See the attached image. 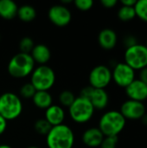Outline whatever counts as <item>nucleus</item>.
I'll return each instance as SVG.
<instances>
[{
	"mask_svg": "<svg viewBox=\"0 0 147 148\" xmlns=\"http://www.w3.org/2000/svg\"><path fill=\"white\" fill-rule=\"evenodd\" d=\"M74 143V132L64 124L52 127L46 135V144L49 148H73Z\"/></svg>",
	"mask_w": 147,
	"mask_h": 148,
	"instance_id": "nucleus-1",
	"label": "nucleus"
},
{
	"mask_svg": "<svg viewBox=\"0 0 147 148\" xmlns=\"http://www.w3.org/2000/svg\"><path fill=\"white\" fill-rule=\"evenodd\" d=\"M35 64L30 54L19 52L10 60L8 63V72L12 77L22 79L33 72Z\"/></svg>",
	"mask_w": 147,
	"mask_h": 148,
	"instance_id": "nucleus-2",
	"label": "nucleus"
},
{
	"mask_svg": "<svg viewBox=\"0 0 147 148\" xmlns=\"http://www.w3.org/2000/svg\"><path fill=\"white\" fill-rule=\"evenodd\" d=\"M126 126V119L120 111H108L105 113L99 122V129L105 137L118 136Z\"/></svg>",
	"mask_w": 147,
	"mask_h": 148,
	"instance_id": "nucleus-3",
	"label": "nucleus"
},
{
	"mask_svg": "<svg viewBox=\"0 0 147 148\" xmlns=\"http://www.w3.org/2000/svg\"><path fill=\"white\" fill-rule=\"evenodd\" d=\"M22 112L23 103L18 95L11 92L0 95V115L7 121L18 118Z\"/></svg>",
	"mask_w": 147,
	"mask_h": 148,
	"instance_id": "nucleus-4",
	"label": "nucleus"
},
{
	"mask_svg": "<svg viewBox=\"0 0 147 148\" xmlns=\"http://www.w3.org/2000/svg\"><path fill=\"white\" fill-rule=\"evenodd\" d=\"M55 82V74L48 65H40L31 73L30 83L36 91H48Z\"/></svg>",
	"mask_w": 147,
	"mask_h": 148,
	"instance_id": "nucleus-5",
	"label": "nucleus"
},
{
	"mask_svg": "<svg viewBox=\"0 0 147 148\" xmlns=\"http://www.w3.org/2000/svg\"><path fill=\"white\" fill-rule=\"evenodd\" d=\"M68 108L71 119L76 123H86L89 121L95 110L88 99L81 96L75 98Z\"/></svg>",
	"mask_w": 147,
	"mask_h": 148,
	"instance_id": "nucleus-6",
	"label": "nucleus"
},
{
	"mask_svg": "<svg viewBox=\"0 0 147 148\" xmlns=\"http://www.w3.org/2000/svg\"><path fill=\"white\" fill-rule=\"evenodd\" d=\"M124 58L125 63L133 69L140 70L147 67V48L139 43L127 48Z\"/></svg>",
	"mask_w": 147,
	"mask_h": 148,
	"instance_id": "nucleus-7",
	"label": "nucleus"
},
{
	"mask_svg": "<svg viewBox=\"0 0 147 148\" xmlns=\"http://www.w3.org/2000/svg\"><path fill=\"white\" fill-rule=\"evenodd\" d=\"M88 81L92 88L105 89L112 81V71L105 65L96 66L91 70Z\"/></svg>",
	"mask_w": 147,
	"mask_h": 148,
	"instance_id": "nucleus-8",
	"label": "nucleus"
},
{
	"mask_svg": "<svg viewBox=\"0 0 147 148\" xmlns=\"http://www.w3.org/2000/svg\"><path fill=\"white\" fill-rule=\"evenodd\" d=\"M112 79L118 86L126 88L135 80V70L125 62L117 63L112 72Z\"/></svg>",
	"mask_w": 147,
	"mask_h": 148,
	"instance_id": "nucleus-9",
	"label": "nucleus"
},
{
	"mask_svg": "<svg viewBox=\"0 0 147 148\" xmlns=\"http://www.w3.org/2000/svg\"><path fill=\"white\" fill-rule=\"evenodd\" d=\"M48 16L50 22L58 27L67 26L72 19L71 11L62 4H55L49 10Z\"/></svg>",
	"mask_w": 147,
	"mask_h": 148,
	"instance_id": "nucleus-10",
	"label": "nucleus"
},
{
	"mask_svg": "<svg viewBox=\"0 0 147 148\" xmlns=\"http://www.w3.org/2000/svg\"><path fill=\"white\" fill-rule=\"evenodd\" d=\"M120 112L126 120H141L146 114V107L143 102L127 100L121 105Z\"/></svg>",
	"mask_w": 147,
	"mask_h": 148,
	"instance_id": "nucleus-11",
	"label": "nucleus"
},
{
	"mask_svg": "<svg viewBox=\"0 0 147 148\" xmlns=\"http://www.w3.org/2000/svg\"><path fill=\"white\" fill-rule=\"evenodd\" d=\"M126 94L129 100L142 102L147 99V85L139 79H135L126 88Z\"/></svg>",
	"mask_w": 147,
	"mask_h": 148,
	"instance_id": "nucleus-12",
	"label": "nucleus"
},
{
	"mask_svg": "<svg viewBox=\"0 0 147 148\" xmlns=\"http://www.w3.org/2000/svg\"><path fill=\"white\" fill-rule=\"evenodd\" d=\"M103 134L98 127H91L87 129L82 134L83 143L91 148L99 147L104 139Z\"/></svg>",
	"mask_w": 147,
	"mask_h": 148,
	"instance_id": "nucleus-13",
	"label": "nucleus"
},
{
	"mask_svg": "<svg viewBox=\"0 0 147 148\" xmlns=\"http://www.w3.org/2000/svg\"><path fill=\"white\" fill-rule=\"evenodd\" d=\"M44 119L52 127L59 126L63 124V121L65 119V112L61 106L52 104L46 109Z\"/></svg>",
	"mask_w": 147,
	"mask_h": 148,
	"instance_id": "nucleus-14",
	"label": "nucleus"
},
{
	"mask_svg": "<svg viewBox=\"0 0 147 148\" xmlns=\"http://www.w3.org/2000/svg\"><path fill=\"white\" fill-rule=\"evenodd\" d=\"M117 40L116 32L111 29H102L98 36V42L100 46L106 50L113 49L117 44Z\"/></svg>",
	"mask_w": 147,
	"mask_h": 148,
	"instance_id": "nucleus-15",
	"label": "nucleus"
},
{
	"mask_svg": "<svg viewBox=\"0 0 147 148\" xmlns=\"http://www.w3.org/2000/svg\"><path fill=\"white\" fill-rule=\"evenodd\" d=\"M88 100L90 101L94 109L102 110L107 108L109 101V97L105 89L94 88Z\"/></svg>",
	"mask_w": 147,
	"mask_h": 148,
	"instance_id": "nucleus-16",
	"label": "nucleus"
},
{
	"mask_svg": "<svg viewBox=\"0 0 147 148\" xmlns=\"http://www.w3.org/2000/svg\"><path fill=\"white\" fill-rule=\"evenodd\" d=\"M30 56L35 63L36 62L39 65H46L51 58V52L48 46L44 44H37L33 48Z\"/></svg>",
	"mask_w": 147,
	"mask_h": 148,
	"instance_id": "nucleus-17",
	"label": "nucleus"
},
{
	"mask_svg": "<svg viewBox=\"0 0 147 148\" xmlns=\"http://www.w3.org/2000/svg\"><path fill=\"white\" fill-rule=\"evenodd\" d=\"M18 6L12 0H0V16L6 20H11L17 15Z\"/></svg>",
	"mask_w": 147,
	"mask_h": 148,
	"instance_id": "nucleus-18",
	"label": "nucleus"
},
{
	"mask_svg": "<svg viewBox=\"0 0 147 148\" xmlns=\"http://www.w3.org/2000/svg\"><path fill=\"white\" fill-rule=\"evenodd\" d=\"M33 103L36 107L41 109H47L52 105V95L49 91H36L32 98Z\"/></svg>",
	"mask_w": 147,
	"mask_h": 148,
	"instance_id": "nucleus-19",
	"label": "nucleus"
},
{
	"mask_svg": "<svg viewBox=\"0 0 147 148\" xmlns=\"http://www.w3.org/2000/svg\"><path fill=\"white\" fill-rule=\"evenodd\" d=\"M18 18L24 22V23H30L32 22L36 16V9L29 4H24L18 7L17 15Z\"/></svg>",
	"mask_w": 147,
	"mask_h": 148,
	"instance_id": "nucleus-20",
	"label": "nucleus"
},
{
	"mask_svg": "<svg viewBox=\"0 0 147 148\" xmlns=\"http://www.w3.org/2000/svg\"><path fill=\"white\" fill-rule=\"evenodd\" d=\"M136 16L134 7H128V6H121L118 11V17L123 22H128L133 20Z\"/></svg>",
	"mask_w": 147,
	"mask_h": 148,
	"instance_id": "nucleus-21",
	"label": "nucleus"
},
{
	"mask_svg": "<svg viewBox=\"0 0 147 148\" xmlns=\"http://www.w3.org/2000/svg\"><path fill=\"white\" fill-rule=\"evenodd\" d=\"M34 128L38 134L46 136L49 134V132L51 130L52 126L45 119H39L35 122Z\"/></svg>",
	"mask_w": 147,
	"mask_h": 148,
	"instance_id": "nucleus-22",
	"label": "nucleus"
},
{
	"mask_svg": "<svg viewBox=\"0 0 147 148\" xmlns=\"http://www.w3.org/2000/svg\"><path fill=\"white\" fill-rule=\"evenodd\" d=\"M136 16L147 23V0H139L134 6Z\"/></svg>",
	"mask_w": 147,
	"mask_h": 148,
	"instance_id": "nucleus-23",
	"label": "nucleus"
},
{
	"mask_svg": "<svg viewBox=\"0 0 147 148\" xmlns=\"http://www.w3.org/2000/svg\"><path fill=\"white\" fill-rule=\"evenodd\" d=\"M75 100V95L69 90H64L59 95V101L61 105L64 107L69 108L73 104Z\"/></svg>",
	"mask_w": 147,
	"mask_h": 148,
	"instance_id": "nucleus-24",
	"label": "nucleus"
},
{
	"mask_svg": "<svg viewBox=\"0 0 147 148\" xmlns=\"http://www.w3.org/2000/svg\"><path fill=\"white\" fill-rule=\"evenodd\" d=\"M35 47V43L32 38L29 36H25L22 38L19 42V49L20 52L25 54H30L33 48Z\"/></svg>",
	"mask_w": 147,
	"mask_h": 148,
	"instance_id": "nucleus-25",
	"label": "nucleus"
},
{
	"mask_svg": "<svg viewBox=\"0 0 147 148\" xmlns=\"http://www.w3.org/2000/svg\"><path fill=\"white\" fill-rule=\"evenodd\" d=\"M36 92V88L30 82L23 84L20 88V95L24 99H32Z\"/></svg>",
	"mask_w": 147,
	"mask_h": 148,
	"instance_id": "nucleus-26",
	"label": "nucleus"
},
{
	"mask_svg": "<svg viewBox=\"0 0 147 148\" xmlns=\"http://www.w3.org/2000/svg\"><path fill=\"white\" fill-rule=\"evenodd\" d=\"M118 136L104 137L100 147L101 148H116L118 144Z\"/></svg>",
	"mask_w": 147,
	"mask_h": 148,
	"instance_id": "nucleus-27",
	"label": "nucleus"
},
{
	"mask_svg": "<svg viewBox=\"0 0 147 148\" xmlns=\"http://www.w3.org/2000/svg\"><path fill=\"white\" fill-rule=\"evenodd\" d=\"M74 4L78 10L87 11L93 7L94 2L92 0H75L74 1Z\"/></svg>",
	"mask_w": 147,
	"mask_h": 148,
	"instance_id": "nucleus-28",
	"label": "nucleus"
},
{
	"mask_svg": "<svg viewBox=\"0 0 147 148\" xmlns=\"http://www.w3.org/2000/svg\"><path fill=\"white\" fill-rule=\"evenodd\" d=\"M124 42H125V45H126V49H127V48H130V47H132V46H134V45H136V44H138L137 39H136L134 36H127L125 38Z\"/></svg>",
	"mask_w": 147,
	"mask_h": 148,
	"instance_id": "nucleus-29",
	"label": "nucleus"
},
{
	"mask_svg": "<svg viewBox=\"0 0 147 148\" xmlns=\"http://www.w3.org/2000/svg\"><path fill=\"white\" fill-rule=\"evenodd\" d=\"M117 3H118L117 0H101V3L102 4V6L107 9L113 8L117 4Z\"/></svg>",
	"mask_w": 147,
	"mask_h": 148,
	"instance_id": "nucleus-30",
	"label": "nucleus"
},
{
	"mask_svg": "<svg viewBox=\"0 0 147 148\" xmlns=\"http://www.w3.org/2000/svg\"><path fill=\"white\" fill-rule=\"evenodd\" d=\"M139 80L147 85V67L139 70Z\"/></svg>",
	"mask_w": 147,
	"mask_h": 148,
	"instance_id": "nucleus-31",
	"label": "nucleus"
},
{
	"mask_svg": "<svg viewBox=\"0 0 147 148\" xmlns=\"http://www.w3.org/2000/svg\"><path fill=\"white\" fill-rule=\"evenodd\" d=\"M7 128V121L0 115V135H2Z\"/></svg>",
	"mask_w": 147,
	"mask_h": 148,
	"instance_id": "nucleus-32",
	"label": "nucleus"
},
{
	"mask_svg": "<svg viewBox=\"0 0 147 148\" xmlns=\"http://www.w3.org/2000/svg\"><path fill=\"white\" fill-rule=\"evenodd\" d=\"M136 0H122L121 4L123 6H128V7H134L136 4Z\"/></svg>",
	"mask_w": 147,
	"mask_h": 148,
	"instance_id": "nucleus-33",
	"label": "nucleus"
},
{
	"mask_svg": "<svg viewBox=\"0 0 147 148\" xmlns=\"http://www.w3.org/2000/svg\"><path fill=\"white\" fill-rule=\"evenodd\" d=\"M142 121H143V123L145 124V125H146L147 126V114H145L143 117H142Z\"/></svg>",
	"mask_w": 147,
	"mask_h": 148,
	"instance_id": "nucleus-34",
	"label": "nucleus"
},
{
	"mask_svg": "<svg viewBox=\"0 0 147 148\" xmlns=\"http://www.w3.org/2000/svg\"><path fill=\"white\" fill-rule=\"evenodd\" d=\"M0 148H12L9 145H6V144H2L0 145Z\"/></svg>",
	"mask_w": 147,
	"mask_h": 148,
	"instance_id": "nucleus-35",
	"label": "nucleus"
},
{
	"mask_svg": "<svg viewBox=\"0 0 147 148\" xmlns=\"http://www.w3.org/2000/svg\"><path fill=\"white\" fill-rule=\"evenodd\" d=\"M71 3V1H70V0H68V1L62 0V4H64V3Z\"/></svg>",
	"mask_w": 147,
	"mask_h": 148,
	"instance_id": "nucleus-36",
	"label": "nucleus"
},
{
	"mask_svg": "<svg viewBox=\"0 0 147 148\" xmlns=\"http://www.w3.org/2000/svg\"><path fill=\"white\" fill-rule=\"evenodd\" d=\"M27 148H39V147H35V146H31V147H28Z\"/></svg>",
	"mask_w": 147,
	"mask_h": 148,
	"instance_id": "nucleus-37",
	"label": "nucleus"
},
{
	"mask_svg": "<svg viewBox=\"0 0 147 148\" xmlns=\"http://www.w3.org/2000/svg\"><path fill=\"white\" fill-rule=\"evenodd\" d=\"M146 47L147 48V39H146Z\"/></svg>",
	"mask_w": 147,
	"mask_h": 148,
	"instance_id": "nucleus-38",
	"label": "nucleus"
},
{
	"mask_svg": "<svg viewBox=\"0 0 147 148\" xmlns=\"http://www.w3.org/2000/svg\"><path fill=\"white\" fill-rule=\"evenodd\" d=\"M0 38H1V36H0Z\"/></svg>",
	"mask_w": 147,
	"mask_h": 148,
	"instance_id": "nucleus-39",
	"label": "nucleus"
}]
</instances>
